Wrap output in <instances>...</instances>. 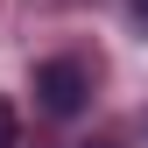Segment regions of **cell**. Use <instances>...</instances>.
<instances>
[{
  "label": "cell",
  "instance_id": "277c9868",
  "mask_svg": "<svg viewBox=\"0 0 148 148\" xmlns=\"http://www.w3.org/2000/svg\"><path fill=\"white\" fill-rule=\"evenodd\" d=\"M92 148H106V141H92Z\"/></svg>",
  "mask_w": 148,
  "mask_h": 148
},
{
  "label": "cell",
  "instance_id": "6da1fadb",
  "mask_svg": "<svg viewBox=\"0 0 148 148\" xmlns=\"http://www.w3.org/2000/svg\"><path fill=\"white\" fill-rule=\"evenodd\" d=\"M85 99H92V71H85L78 57H49V64H35V106H42L49 120L85 113Z\"/></svg>",
  "mask_w": 148,
  "mask_h": 148
},
{
  "label": "cell",
  "instance_id": "3957f363",
  "mask_svg": "<svg viewBox=\"0 0 148 148\" xmlns=\"http://www.w3.org/2000/svg\"><path fill=\"white\" fill-rule=\"evenodd\" d=\"M127 14H134V28L148 35V0H127Z\"/></svg>",
  "mask_w": 148,
  "mask_h": 148
},
{
  "label": "cell",
  "instance_id": "7a4b0ae2",
  "mask_svg": "<svg viewBox=\"0 0 148 148\" xmlns=\"http://www.w3.org/2000/svg\"><path fill=\"white\" fill-rule=\"evenodd\" d=\"M14 134H21V120H14V106L0 99V148H14Z\"/></svg>",
  "mask_w": 148,
  "mask_h": 148
}]
</instances>
